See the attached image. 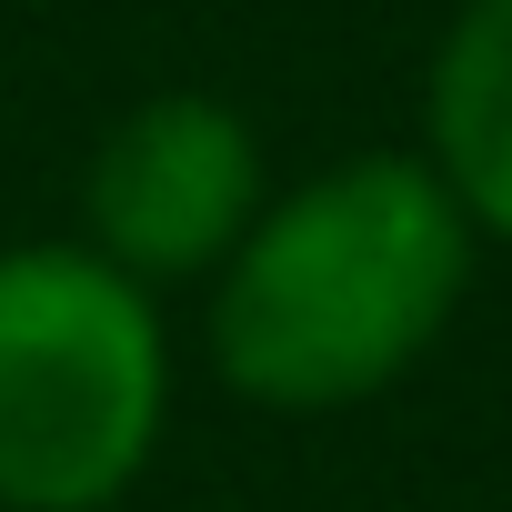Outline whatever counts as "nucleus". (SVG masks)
<instances>
[{"label": "nucleus", "mask_w": 512, "mask_h": 512, "mask_svg": "<svg viewBox=\"0 0 512 512\" xmlns=\"http://www.w3.org/2000/svg\"><path fill=\"white\" fill-rule=\"evenodd\" d=\"M482 241L422 151H342L262 201L211 272V382L272 422H342L402 392L462 322Z\"/></svg>", "instance_id": "obj_1"}, {"label": "nucleus", "mask_w": 512, "mask_h": 512, "mask_svg": "<svg viewBox=\"0 0 512 512\" xmlns=\"http://www.w3.org/2000/svg\"><path fill=\"white\" fill-rule=\"evenodd\" d=\"M171 432L161 292L81 231L0 241V512H121Z\"/></svg>", "instance_id": "obj_2"}, {"label": "nucleus", "mask_w": 512, "mask_h": 512, "mask_svg": "<svg viewBox=\"0 0 512 512\" xmlns=\"http://www.w3.org/2000/svg\"><path fill=\"white\" fill-rule=\"evenodd\" d=\"M272 201V161L221 91L131 101L81 161V241L141 292L211 282Z\"/></svg>", "instance_id": "obj_3"}, {"label": "nucleus", "mask_w": 512, "mask_h": 512, "mask_svg": "<svg viewBox=\"0 0 512 512\" xmlns=\"http://www.w3.org/2000/svg\"><path fill=\"white\" fill-rule=\"evenodd\" d=\"M482 251H512V0H462L422 71V141Z\"/></svg>", "instance_id": "obj_4"}]
</instances>
